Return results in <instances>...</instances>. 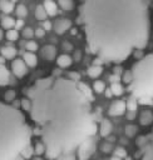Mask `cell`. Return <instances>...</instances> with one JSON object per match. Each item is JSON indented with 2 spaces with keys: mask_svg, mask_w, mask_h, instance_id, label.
<instances>
[{
  "mask_svg": "<svg viewBox=\"0 0 153 160\" xmlns=\"http://www.w3.org/2000/svg\"><path fill=\"white\" fill-rule=\"evenodd\" d=\"M133 80L128 89L132 96L143 104L153 101V52L140 58L132 66Z\"/></svg>",
  "mask_w": 153,
  "mask_h": 160,
  "instance_id": "277c9868",
  "label": "cell"
},
{
  "mask_svg": "<svg viewBox=\"0 0 153 160\" xmlns=\"http://www.w3.org/2000/svg\"><path fill=\"white\" fill-rule=\"evenodd\" d=\"M87 72H88V76H89V78H92V79H97V78H99V76L102 75V72H103V68H102L100 65H92V66L88 68Z\"/></svg>",
  "mask_w": 153,
  "mask_h": 160,
  "instance_id": "2e32d148",
  "label": "cell"
},
{
  "mask_svg": "<svg viewBox=\"0 0 153 160\" xmlns=\"http://www.w3.org/2000/svg\"><path fill=\"white\" fill-rule=\"evenodd\" d=\"M4 60H5V59H4L3 56H0V64H4Z\"/></svg>",
  "mask_w": 153,
  "mask_h": 160,
  "instance_id": "681fc988",
  "label": "cell"
},
{
  "mask_svg": "<svg viewBox=\"0 0 153 160\" xmlns=\"http://www.w3.org/2000/svg\"><path fill=\"white\" fill-rule=\"evenodd\" d=\"M28 15V9L26 6H24L23 4H19L16 6V16H19V19H24Z\"/></svg>",
  "mask_w": 153,
  "mask_h": 160,
  "instance_id": "484cf974",
  "label": "cell"
},
{
  "mask_svg": "<svg viewBox=\"0 0 153 160\" xmlns=\"http://www.w3.org/2000/svg\"><path fill=\"white\" fill-rule=\"evenodd\" d=\"M113 130V125L109 119H103L99 125V134L102 138H108Z\"/></svg>",
  "mask_w": 153,
  "mask_h": 160,
  "instance_id": "9c48e42d",
  "label": "cell"
},
{
  "mask_svg": "<svg viewBox=\"0 0 153 160\" xmlns=\"http://www.w3.org/2000/svg\"><path fill=\"white\" fill-rule=\"evenodd\" d=\"M125 104H127V109H128V111H135V110H137L138 102H137V99H135V98L132 96Z\"/></svg>",
  "mask_w": 153,
  "mask_h": 160,
  "instance_id": "4dcf8cb0",
  "label": "cell"
},
{
  "mask_svg": "<svg viewBox=\"0 0 153 160\" xmlns=\"http://www.w3.org/2000/svg\"><path fill=\"white\" fill-rule=\"evenodd\" d=\"M139 122L142 126H148L153 122V112L150 110H143L139 115Z\"/></svg>",
  "mask_w": 153,
  "mask_h": 160,
  "instance_id": "30bf717a",
  "label": "cell"
},
{
  "mask_svg": "<svg viewBox=\"0 0 153 160\" xmlns=\"http://www.w3.org/2000/svg\"><path fill=\"white\" fill-rule=\"evenodd\" d=\"M93 90H94L97 94L104 92V91H105V84H104V81H102V80H95V81L93 82Z\"/></svg>",
  "mask_w": 153,
  "mask_h": 160,
  "instance_id": "603a6c76",
  "label": "cell"
},
{
  "mask_svg": "<svg viewBox=\"0 0 153 160\" xmlns=\"http://www.w3.org/2000/svg\"><path fill=\"white\" fill-rule=\"evenodd\" d=\"M51 28H53V24H51L50 21H48V20H44V21H43V29H44L45 31L51 30Z\"/></svg>",
  "mask_w": 153,
  "mask_h": 160,
  "instance_id": "f35d334b",
  "label": "cell"
},
{
  "mask_svg": "<svg viewBox=\"0 0 153 160\" xmlns=\"http://www.w3.org/2000/svg\"><path fill=\"white\" fill-rule=\"evenodd\" d=\"M45 151H46V149H45V145H44V142L39 141V142H36V144H35V146H34V152H35L38 156L43 155Z\"/></svg>",
  "mask_w": 153,
  "mask_h": 160,
  "instance_id": "83f0119b",
  "label": "cell"
},
{
  "mask_svg": "<svg viewBox=\"0 0 153 160\" xmlns=\"http://www.w3.org/2000/svg\"><path fill=\"white\" fill-rule=\"evenodd\" d=\"M34 35H35V31L31 28H24L23 29V36L25 39H31Z\"/></svg>",
  "mask_w": 153,
  "mask_h": 160,
  "instance_id": "e575fe53",
  "label": "cell"
},
{
  "mask_svg": "<svg viewBox=\"0 0 153 160\" xmlns=\"http://www.w3.org/2000/svg\"><path fill=\"white\" fill-rule=\"evenodd\" d=\"M132 80H133V74H132V70H125V71H123V74H122V81L124 82V84H130L132 82Z\"/></svg>",
  "mask_w": 153,
  "mask_h": 160,
  "instance_id": "4316f807",
  "label": "cell"
},
{
  "mask_svg": "<svg viewBox=\"0 0 153 160\" xmlns=\"http://www.w3.org/2000/svg\"><path fill=\"white\" fill-rule=\"evenodd\" d=\"M127 110V104L125 101L123 100H115L112 102V105L109 106V110H108V114L110 116H120L125 112Z\"/></svg>",
  "mask_w": 153,
  "mask_h": 160,
  "instance_id": "8992f818",
  "label": "cell"
},
{
  "mask_svg": "<svg viewBox=\"0 0 153 160\" xmlns=\"http://www.w3.org/2000/svg\"><path fill=\"white\" fill-rule=\"evenodd\" d=\"M0 10L4 14H10L14 10V2L11 0H0Z\"/></svg>",
  "mask_w": 153,
  "mask_h": 160,
  "instance_id": "e0dca14e",
  "label": "cell"
},
{
  "mask_svg": "<svg viewBox=\"0 0 153 160\" xmlns=\"http://www.w3.org/2000/svg\"><path fill=\"white\" fill-rule=\"evenodd\" d=\"M15 21L11 16H3L1 18V28L3 29H6V30H10V29H14L15 28Z\"/></svg>",
  "mask_w": 153,
  "mask_h": 160,
  "instance_id": "ffe728a7",
  "label": "cell"
},
{
  "mask_svg": "<svg viewBox=\"0 0 153 160\" xmlns=\"http://www.w3.org/2000/svg\"><path fill=\"white\" fill-rule=\"evenodd\" d=\"M34 160H44V159L40 158V156H36V158H34Z\"/></svg>",
  "mask_w": 153,
  "mask_h": 160,
  "instance_id": "f907efd6",
  "label": "cell"
},
{
  "mask_svg": "<svg viewBox=\"0 0 153 160\" xmlns=\"http://www.w3.org/2000/svg\"><path fill=\"white\" fill-rule=\"evenodd\" d=\"M44 35H45V30L43 28H39V29L35 30V36L36 38H43Z\"/></svg>",
  "mask_w": 153,
  "mask_h": 160,
  "instance_id": "60d3db41",
  "label": "cell"
},
{
  "mask_svg": "<svg viewBox=\"0 0 153 160\" xmlns=\"http://www.w3.org/2000/svg\"><path fill=\"white\" fill-rule=\"evenodd\" d=\"M118 80H119V76H118L117 74H114V75L110 76V81H112V82H117Z\"/></svg>",
  "mask_w": 153,
  "mask_h": 160,
  "instance_id": "f6af8a7d",
  "label": "cell"
},
{
  "mask_svg": "<svg viewBox=\"0 0 153 160\" xmlns=\"http://www.w3.org/2000/svg\"><path fill=\"white\" fill-rule=\"evenodd\" d=\"M124 160H132V159H130V158H128V156H127V158H125V159H124Z\"/></svg>",
  "mask_w": 153,
  "mask_h": 160,
  "instance_id": "db71d44e",
  "label": "cell"
},
{
  "mask_svg": "<svg viewBox=\"0 0 153 160\" xmlns=\"http://www.w3.org/2000/svg\"><path fill=\"white\" fill-rule=\"evenodd\" d=\"M11 1H16V0H11Z\"/></svg>",
  "mask_w": 153,
  "mask_h": 160,
  "instance_id": "11a10c76",
  "label": "cell"
},
{
  "mask_svg": "<svg viewBox=\"0 0 153 160\" xmlns=\"http://www.w3.org/2000/svg\"><path fill=\"white\" fill-rule=\"evenodd\" d=\"M33 152H34V149L29 145V146H26V148L21 151V155H23L25 159H30V158L33 156Z\"/></svg>",
  "mask_w": 153,
  "mask_h": 160,
  "instance_id": "d590c367",
  "label": "cell"
},
{
  "mask_svg": "<svg viewBox=\"0 0 153 160\" xmlns=\"http://www.w3.org/2000/svg\"><path fill=\"white\" fill-rule=\"evenodd\" d=\"M142 160H153V140L148 142L143 150Z\"/></svg>",
  "mask_w": 153,
  "mask_h": 160,
  "instance_id": "ac0fdd59",
  "label": "cell"
},
{
  "mask_svg": "<svg viewBox=\"0 0 153 160\" xmlns=\"http://www.w3.org/2000/svg\"><path fill=\"white\" fill-rule=\"evenodd\" d=\"M73 62V59L68 54H61L56 58V64L60 69H68Z\"/></svg>",
  "mask_w": 153,
  "mask_h": 160,
  "instance_id": "8fae6325",
  "label": "cell"
},
{
  "mask_svg": "<svg viewBox=\"0 0 153 160\" xmlns=\"http://www.w3.org/2000/svg\"><path fill=\"white\" fill-rule=\"evenodd\" d=\"M0 54L4 59H8V60H13L16 55V49L14 46H10V45H6V46H3L0 49Z\"/></svg>",
  "mask_w": 153,
  "mask_h": 160,
  "instance_id": "7c38bea8",
  "label": "cell"
},
{
  "mask_svg": "<svg viewBox=\"0 0 153 160\" xmlns=\"http://www.w3.org/2000/svg\"><path fill=\"white\" fill-rule=\"evenodd\" d=\"M104 92H105V96H107V98H112V96H113V92H112L110 88H109V89H105Z\"/></svg>",
  "mask_w": 153,
  "mask_h": 160,
  "instance_id": "bcb514c9",
  "label": "cell"
},
{
  "mask_svg": "<svg viewBox=\"0 0 153 160\" xmlns=\"http://www.w3.org/2000/svg\"><path fill=\"white\" fill-rule=\"evenodd\" d=\"M135 118V111H129L128 114H127V119L128 120H133Z\"/></svg>",
  "mask_w": 153,
  "mask_h": 160,
  "instance_id": "ee69618b",
  "label": "cell"
},
{
  "mask_svg": "<svg viewBox=\"0 0 153 160\" xmlns=\"http://www.w3.org/2000/svg\"><path fill=\"white\" fill-rule=\"evenodd\" d=\"M88 50L103 62H122L147 46L148 0H79Z\"/></svg>",
  "mask_w": 153,
  "mask_h": 160,
  "instance_id": "7a4b0ae2",
  "label": "cell"
},
{
  "mask_svg": "<svg viewBox=\"0 0 153 160\" xmlns=\"http://www.w3.org/2000/svg\"><path fill=\"white\" fill-rule=\"evenodd\" d=\"M33 130L24 114L0 101V160H15L30 145Z\"/></svg>",
  "mask_w": 153,
  "mask_h": 160,
  "instance_id": "3957f363",
  "label": "cell"
},
{
  "mask_svg": "<svg viewBox=\"0 0 153 160\" xmlns=\"http://www.w3.org/2000/svg\"><path fill=\"white\" fill-rule=\"evenodd\" d=\"M114 156H118L120 159H125L127 158V150L124 148H122V146L115 148L114 149Z\"/></svg>",
  "mask_w": 153,
  "mask_h": 160,
  "instance_id": "1f68e13d",
  "label": "cell"
},
{
  "mask_svg": "<svg viewBox=\"0 0 153 160\" xmlns=\"http://www.w3.org/2000/svg\"><path fill=\"white\" fill-rule=\"evenodd\" d=\"M6 39L9 41H16L19 39V31L16 29H10L6 31Z\"/></svg>",
  "mask_w": 153,
  "mask_h": 160,
  "instance_id": "d4e9b609",
  "label": "cell"
},
{
  "mask_svg": "<svg viewBox=\"0 0 153 160\" xmlns=\"http://www.w3.org/2000/svg\"><path fill=\"white\" fill-rule=\"evenodd\" d=\"M110 90H112V92H113V95H114V96H120V95L123 94V91H124V89H123L122 84H119L118 81H117V82H112V84H110Z\"/></svg>",
  "mask_w": 153,
  "mask_h": 160,
  "instance_id": "7402d4cb",
  "label": "cell"
},
{
  "mask_svg": "<svg viewBox=\"0 0 153 160\" xmlns=\"http://www.w3.org/2000/svg\"><path fill=\"white\" fill-rule=\"evenodd\" d=\"M40 54L45 60L51 61L56 58V48L54 45H45L44 48H41Z\"/></svg>",
  "mask_w": 153,
  "mask_h": 160,
  "instance_id": "ba28073f",
  "label": "cell"
},
{
  "mask_svg": "<svg viewBox=\"0 0 153 160\" xmlns=\"http://www.w3.org/2000/svg\"><path fill=\"white\" fill-rule=\"evenodd\" d=\"M20 108L24 110V111H30L31 109V101L29 98H24L20 100Z\"/></svg>",
  "mask_w": 153,
  "mask_h": 160,
  "instance_id": "f546056e",
  "label": "cell"
},
{
  "mask_svg": "<svg viewBox=\"0 0 153 160\" xmlns=\"http://www.w3.org/2000/svg\"><path fill=\"white\" fill-rule=\"evenodd\" d=\"M23 60L26 64V66H29V68H35L38 65V58H36V55L34 52H30V51L24 52Z\"/></svg>",
  "mask_w": 153,
  "mask_h": 160,
  "instance_id": "4fadbf2b",
  "label": "cell"
},
{
  "mask_svg": "<svg viewBox=\"0 0 153 160\" xmlns=\"http://www.w3.org/2000/svg\"><path fill=\"white\" fill-rule=\"evenodd\" d=\"M61 48H63L64 51H71V50H73V45H71V42H69V41H64V42L61 44Z\"/></svg>",
  "mask_w": 153,
  "mask_h": 160,
  "instance_id": "74e56055",
  "label": "cell"
},
{
  "mask_svg": "<svg viewBox=\"0 0 153 160\" xmlns=\"http://www.w3.org/2000/svg\"><path fill=\"white\" fill-rule=\"evenodd\" d=\"M110 160H123V159H120V158H118V156H114V155H113V156L110 158Z\"/></svg>",
  "mask_w": 153,
  "mask_h": 160,
  "instance_id": "c3c4849f",
  "label": "cell"
},
{
  "mask_svg": "<svg viewBox=\"0 0 153 160\" xmlns=\"http://www.w3.org/2000/svg\"><path fill=\"white\" fill-rule=\"evenodd\" d=\"M15 96H16L15 90L10 89V90L5 91V94H4V100H5L6 102H11V101H14V100H15Z\"/></svg>",
  "mask_w": 153,
  "mask_h": 160,
  "instance_id": "f1b7e54d",
  "label": "cell"
},
{
  "mask_svg": "<svg viewBox=\"0 0 153 160\" xmlns=\"http://www.w3.org/2000/svg\"><path fill=\"white\" fill-rule=\"evenodd\" d=\"M69 78L73 79V80H76V81H79V79H80L79 74H78V72H74V71H71V72L69 74Z\"/></svg>",
  "mask_w": 153,
  "mask_h": 160,
  "instance_id": "7bdbcfd3",
  "label": "cell"
},
{
  "mask_svg": "<svg viewBox=\"0 0 153 160\" xmlns=\"http://www.w3.org/2000/svg\"><path fill=\"white\" fill-rule=\"evenodd\" d=\"M15 29H16V30L24 29V20H23V19H19V20L15 21Z\"/></svg>",
  "mask_w": 153,
  "mask_h": 160,
  "instance_id": "ab89813d",
  "label": "cell"
},
{
  "mask_svg": "<svg viewBox=\"0 0 153 160\" xmlns=\"http://www.w3.org/2000/svg\"><path fill=\"white\" fill-rule=\"evenodd\" d=\"M10 82V72L4 64H0V86H6Z\"/></svg>",
  "mask_w": 153,
  "mask_h": 160,
  "instance_id": "5bb4252c",
  "label": "cell"
},
{
  "mask_svg": "<svg viewBox=\"0 0 153 160\" xmlns=\"http://www.w3.org/2000/svg\"><path fill=\"white\" fill-rule=\"evenodd\" d=\"M43 5H44L45 11H46V14H48L49 16H53V15L56 14V11H58V5H56V2H54L53 0H45Z\"/></svg>",
  "mask_w": 153,
  "mask_h": 160,
  "instance_id": "9a60e30c",
  "label": "cell"
},
{
  "mask_svg": "<svg viewBox=\"0 0 153 160\" xmlns=\"http://www.w3.org/2000/svg\"><path fill=\"white\" fill-rule=\"evenodd\" d=\"M56 160H75V156L73 155V152H70V154H65V155L59 156Z\"/></svg>",
  "mask_w": 153,
  "mask_h": 160,
  "instance_id": "8d00e7d4",
  "label": "cell"
},
{
  "mask_svg": "<svg viewBox=\"0 0 153 160\" xmlns=\"http://www.w3.org/2000/svg\"><path fill=\"white\" fill-rule=\"evenodd\" d=\"M28 98L31 101L30 118L48 159L56 160L73 152L95 134L93 96L85 84L70 78L48 76L28 89Z\"/></svg>",
  "mask_w": 153,
  "mask_h": 160,
  "instance_id": "6da1fadb",
  "label": "cell"
},
{
  "mask_svg": "<svg viewBox=\"0 0 153 160\" xmlns=\"http://www.w3.org/2000/svg\"><path fill=\"white\" fill-rule=\"evenodd\" d=\"M71 34L75 35V34H76V30H75V29H71Z\"/></svg>",
  "mask_w": 153,
  "mask_h": 160,
  "instance_id": "816d5d0a",
  "label": "cell"
},
{
  "mask_svg": "<svg viewBox=\"0 0 153 160\" xmlns=\"http://www.w3.org/2000/svg\"><path fill=\"white\" fill-rule=\"evenodd\" d=\"M11 71L18 79H21L28 74V66L23 59H14L11 61Z\"/></svg>",
  "mask_w": 153,
  "mask_h": 160,
  "instance_id": "5b68a950",
  "label": "cell"
},
{
  "mask_svg": "<svg viewBox=\"0 0 153 160\" xmlns=\"http://www.w3.org/2000/svg\"><path fill=\"white\" fill-rule=\"evenodd\" d=\"M25 48H26V50L28 51H30V52H35L38 49H39V45H38V42H35V41H28L26 42V45H25Z\"/></svg>",
  "mask_w": 153,
  "mask_h": 160,
  "instance_id": "d6a6232c",
  "label": "cell"
},
{
  "mask_svg": "<svg viewBox=\"0 0 153 160\" xmlns=\"http://www.w3.org/2000/svg\"><path fill=\"white\" fill-rule=\"evenodd\" d=\"M71 28V21L69 19H58L54 22V31L59 35L64 34L65 31H68Z\"/></svg>",
  "mask_w": 153,
  "mask_h": 160,
  "instance_id": "52a82bcc",
  "label": "cell"
},
{
  "mask_svg": "<svg viewBox=\"0 0 153 160\" xmlns=\"http://www.w3.org/2000/svg\"><path fill=\"white\" fill-rule=\"evenodd\" d=\"M58 5L65 11H69V10H71L74 8L73 0H58Z\"/></svg>",
  "mask_w": 153,
  "mask_h": 160,
  "instance_id": "cb8c5ba5",
  "label": "cell"
},
{
  "mask_svg": "<svg viewBox=\"0 0 153 160\" xmlns=\"http://www.w3.org/2000/svg\"><path fill=\"white\" fill-rule=\"evenodd\" d=\"M73 59H74V61H80V59H82V51L80 50H75Z\"/></svg>",
  "mask_w": 153,
  "mask_h": 160,
  "instance_id": "b9f144b4",
  "label": "cell"
},
{
  "mask_svg": "<svg viewBox=\"0 0 153 160\" xmlns=\"http://www.w3.org/2000/svg\"><path fill=\"white\" fill-rule=\"evenodd\" d=\"M35 19L36 20H39V21H44V20H46V18H48V14H46V11H45V8H44V5H38L36 8H35Z\"/></svg>",
  "mask_w": 153,
  "mask_h": 160,
  "instance_id": "d6986e66",
  "label": "cell"
},
{
  "mask_svg": "<svg viewBox=\"0 0 153 160\" xmlns=\"http://www.w3.org/2000/svg\"><path fill=\"white\" fill-rule=\"evenodd\" d=\"M112 149H113V145L110 142H108V141H104V142L100 144V150L104 154H109L112 151Z\"/></svg>",
  "mask_w": 153,
  "mask_h": 160,
  "instance_id": "836d02e7",
  "label": "cell"
},
{
  "mask_svg": "<svg viewBox=\"0 0 153 160\" xmlns=\"http://www.w3.org/2000/svg\"><path fill=\"white\" fill-rule=\"evenodd\" d=\"M137 132H138V128H137L135 125H133V124L125 125V128H124V134H125L127 138H134V136L137 135Z\"/></svg>",
  "mask_w": 153,
  "mask_h": 160,
  "instance_id": "44dd1931",
  "label": "cell"
},
{
  "mask_svg": "<svg viewBox=\"0 0 153 160\" xmlns=\"http://www.w3.org/2000/svg\"><path fill=\"white\" fill-rule=\"evenodd\" d=\"M15 160H26V159L20 154V155H18V156H16V159H15Z\"/></svg>",
  "mask_w": 153,
  "mask_h": 160,
  "instance_id": "7dc6e473",
  "label": "cell"
},
{
  "mask_svg": "<svg viewBox=\"0 0 153 160\" xmlns=\"http://www.w3.org/2000/svg\"><path fill=\"white\" fill-rule=\"evenodd\" d=\"M3 39V30H1V28H0V40Z\"/></svg>",
  "mask_w": 153,
  "mask_h": 160,
  "instance_id": "f5cc1de1",
  "label": "cell"
}]
</instances>
